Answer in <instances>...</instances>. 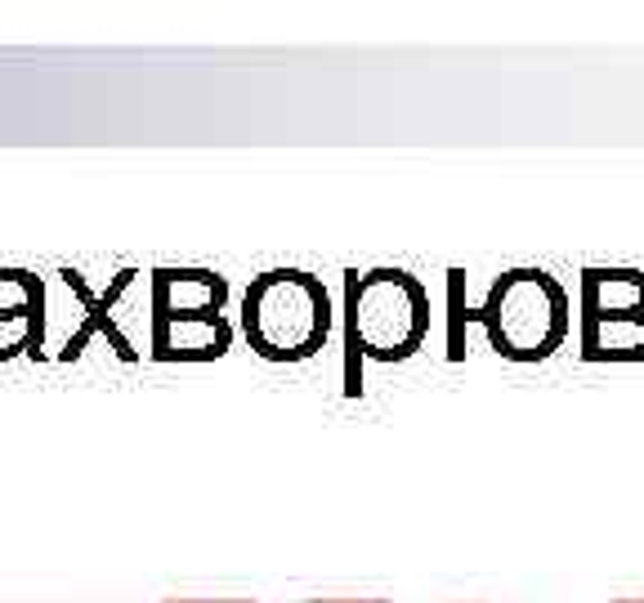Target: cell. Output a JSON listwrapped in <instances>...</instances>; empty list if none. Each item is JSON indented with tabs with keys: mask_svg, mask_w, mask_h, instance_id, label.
I'll return each instance as SVG.
<instances>
[{
	"mask_svg": "<svg viewBox=\"0 0 644 603\" xmlns=\"http://www.w3.org/2000/svg\"><path fill=\"white\" fill-rule=\"evenodd\" d=\"M225 278L201 269H166L153 287V344L157 357H220L229 349Z\"/></svg>",
	"mask_w": 644,
	"mask_h": 603,
	"instance_id": "277c9868",
	"label": "cell"
},
{
	"mask_svg": "<svg viewBox=\"0 0 644 603\" xmlns=\"http://www.w3.org/2000/svg\"><path fill=\"white\" fill-rule=\"evenodd\" d=\"M429 335V291L403 269L350 273V344L376 362L412 357Z\"/></svg>",
	"mask_w": 644,
	"mask_h": 603,
	"instance_id": "3957f363",
	"label": "cell"
},
{
	"mask_svg": "<svg viewBox=\"0 0 644 603\" xmlns=\"http://www.w3.org/2000/svg\"><path fill=\"white\" fill-rule=\"evenodd\" d=\"M166 603H256V599H166Z\"/></svg>",
	"mask_w": 644,
	"mask_h": 603,
	"instance_id": "8992f818",
	"label": "cell"
},
{
	"mask_svg": "<svg viewBox=\"0 0 644 603\" xmlns=\"http://www.w3.org/2000/svg\"><path fill=\"white\" fill-rule=\"evenodd\" d=\"M613 603H644L640 594H622V599H613Z\"/></svg>",
	"mask_w": 644,
	"mask_h": 603,
	"instance_id": "52a82bcc",
	"label": "cell"
},
{
	"mask_svg": "<svg viewBox=\"0 0 644 603\" xmlns=\"http://www.w3.org/2000/svg\"><path fill=\"white\" fill-rule=\"evenodd\" d=\"M492 349L510 362H547L573 322L569 291L547 269H510L492 282L484 309L475 313Z\"/></svg>",
	"mask_w": 644,
	"mask_h": 603,
	"instance_id": "7a4b0ae2",
	"label": "cell"
},
{
	"mask_svg": "<svg viewBox=\"0 0 644 603\" xmlns=\"http://www.w3.org/2000/svg\"><path fill=\"white\" fill-rule=\"evenodd\" d=\"M644 318V269H586L582 273V322Z\"/></svg>",
	"mask_w": 644,
	"mask_h": 603,
	"instance_id": "5b68a950",
	"label": "cell"
},
{
	"mask_svg": "<svg viewBox=\"0 0 644 603\" xmlns=\"http://www.w3.org/2000/svg\"><path fill=\"white\" fill-rule=\"evenodd\" d=\"M242 331L264 362H304L332 335V300L304 269H269L247 287Z\"/></svg>",
	"mask_w": 644,
	"mask_h": 603,
	"instance_id": "6da1fadb",
	"label": "cell"
}]
</instances>
